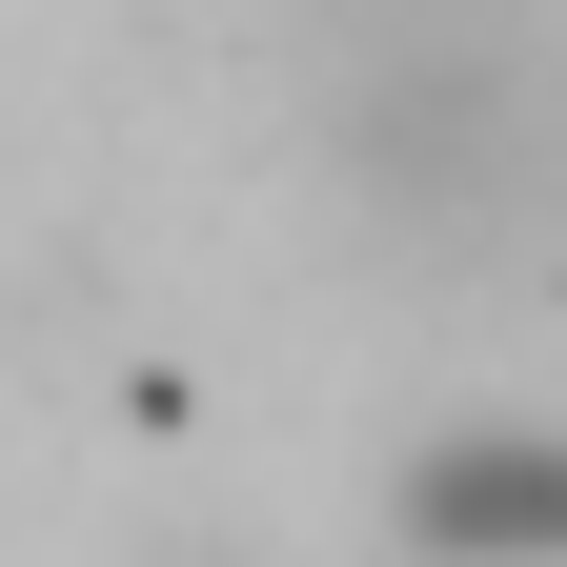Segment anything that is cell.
Returning a JSON list of instances; mask_svg holds the SVG:
<instances>
[{
  "label": "cell",
  "instance_id": "1",
  "mask_svg": "<svg viewBox=\"0 0 567 567\" xmlns=\"http://www.w3.org/2000/svg\"><path fill=\"white\" fill-rule=\"evenodd\" d=\"M324 142L405 264H567V21L547 0H324Z\"/></svg>",
  "mask_w": 567,
  "mask_h": 567
}]
</instances>
